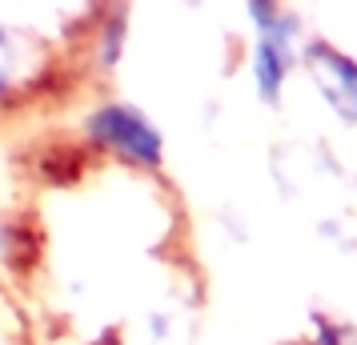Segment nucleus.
Listing matches in <instances>:
<instances>
[{
  "label": "nucleus",
  "mask_w": 357,
  "mask_h": 345,
  "mask_svg": "<svg viewBox=\"0 0 357 345\" xmlns=\"http://www.w3.org/2000/svg\"><path fill=\"white\" fill-rule=\"evenodd\" d=\"M0 345H40L29 313L20 309V301L4 285V277H0Z\"/></svg>",
  "instance_id": "3"
},
{
  "label": "nucleus",
  "mask_w": 357,
  "mask_h": 345,
  "mask_svg": "<svg viewBox=\"0 0 357 345\" xmlns=\"http://www.w3.org/2000/svg\"><path fill=\"white\" fill-rule=\"evenodd\" d=\"M0 277L40 345H165L177 201L153 153L84 121L8 148Z\"/></svg>",
  "instance_id": "1"
},
{
  "label": "nucleus",
  "mask_w": 357,
  "mask_h": 345,
  "mask_svg": "<svg viewBox=\"0 0 357 345\" xmlns=\"http://www.w3.org/2000/svg\"><path fill=\"white\" fill-rule=\"evenodd\" d=\"M121 4L0 0V148L81 125L105 100Z\"/></svg>",
  "instance_id": "2"
}]
</instances>
